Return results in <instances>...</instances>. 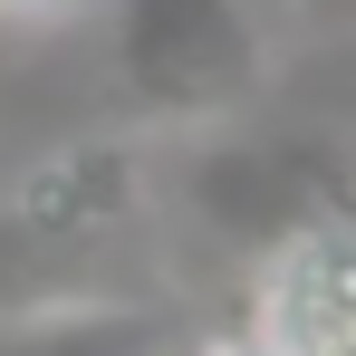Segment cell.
<instances>
[{"label": "cell", "mask_w": 356, "mask_h": 356, "mask_svg": "<svg viewBox=\"0 0 356 356\" xmlns=\"http://www.w3.org/2000/svg\"><path fill=\"white\" fill-rule=\"evenodd\" d=\"M0 19H39V0H0Z\"/></svg>", "instance_id": "1"}, {"label": "cell", "mask_w": 356, "mask_h": 356, "mask_svg": "<svg viewBox=\"0 0 356 356\" xmlns=\"http://www.w3.org/2000/svg\"><path fill=\"white\" fill-rule=\"evenodd\" d=\"M232 356H280V347H270V337H250V347H232Z\"/></svg>", "instance_id": "2"}, {"label": "cell", "mask_w": 356, "mask_h": 356, "mask_svg": "<svg viewBox=\"0 0 356 356\" xmlns=\"http://www.w3.org/2000/svg\"><path fill=\"white\" fill-rule=\"evenodd\" d=\"M318 356H356V337H337V347H318Z\"/></svg>", "instance_id": "3"}, {"label": "cell", "mask_w": 356, "mask_h": 356, "mask_svg": "<svg viewBox=\"0 0 356 356\" xmlns=\"http://www.w3.org/2000/svg\"><path fill=\"white\" fill-rule=\"evenodd\" d=\"M49 10H77V0H39V19H49Z\"/></svg>", "instance_id": "4"}]
</instances>
